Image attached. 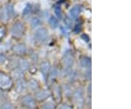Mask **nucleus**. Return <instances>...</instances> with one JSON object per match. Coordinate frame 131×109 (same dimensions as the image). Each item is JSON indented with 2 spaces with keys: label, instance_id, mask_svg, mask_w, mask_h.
<instances>
[{
  "label": "nucleus",
  "instance_id": "f257e3e1",
  "mask_svg": "<svg viewBox=\"0 0 131 109\" xmlns=\"http://www.w3.org/2000/svg\"><path fill=\"white\" fill-rule=\"evenodd\" d=\"M73 98L77 108L81 109L84 106V92L81 88H78L74 91V95H73Z\"/></svg>",
  "mask_w": 131,
  "mask_h": 109
},
{
  "label": "nucleus",
  "instance_id": "f03ea898",
  "mask_svg": "<svg viewBox=\"0 0 131 109\" xmlns=\"http://www.w3.org/2000/svg\"><path fill=\"white\" fill-rule=\"evenodd\" d=\"M12 86V79L10 77L6 75L4 72H0V88L2 89H9Z\"/></svg>",
  "mask_w": 131,
  "mask_h": 109
},
{
  "label": "nucleus",
  "instance_id": "7ed1b4c3",
  "mask_svg": "<svg viewBox=\"0 0 131 109\" xmlns=\"http://www.w3.org/2000/svg\"><path fill=\"white\" fill-rule=\"evenodd\" d=\"M24 25L20 22H17L13 25L11 29V33L15 37H20L24 32Z\"/></svg>",
  "mask_w": 131,
  "mask_h": 109
},
{
  "label": "nucleus",
  "instance_id": "20e7f679",
  "mask_svg": "<svg viewBox=\"0 0 131 109\" xmlns=\"http://www.w3.org/2000/svg\"><path fill=\"white\" fill-rule=\"evenodd\" d=\"M35 38L40 43H45L48 38V31L45 28L39 29L35 33Z\"/></svg>",
  "mask_w": 131,
  "mask_h": 109
},
{
  "label": "nucleus",
  "instance_id": "39448f33",
  "mask_svg": "<svg viewBox=\"0 0 131 109\" xmlns=\"http://www.w3.org/2000/svg\"><path fill=\"white\" fill-rule=\"evenodd\" d=\"M74 62V55L70 51H67L63 57V65L65 68H70Z\"/></svg>",
  "mask_w": 131,
  "mask_h": 109
},
{
  "label": "nucleus",
  "instance_id": "423d86ee",
  "mask_svg": "<svg viewBox=\"0 0 131 109\" xmlns=\"http://www.w3.org/2000/svg\"><path fill=\"white\" fill-rule=\"evenodd\" d=\"M13 13H14L13 7L11 5H7L5 7L4 10H3L2 15V20H3L5 22H7V21H9V19L12 18Z\"/></svg>",
  "mask_w": 131,
  "mask_h": 109
},
{
  "label": "nucleus",
  "instance_id": "0eeeda50",
  "mask_svg": "<svg viewBox=\"0 0 131 109\" xmlns=\"http://www.w3.org/2000/svg\"><path fill=\"white\" fill-rule=\"evenodd\" d=\"M22 103L24 105H26V107H28L29 108H33L35 107L36 103H35V100L33 98L31 95H26L25 96L23 100H22Z\"/></svg>",
  "mask_w": 131,
  "mask_h": 109
},
{
  "label": "nucleus",
  "instance_id": "6e6552de",
  "mask_svg": "<svg viewBox=\"0 0 131 109\" xmlns=\"http://www.w3.org/2000/svg\"><path fill=\"white\" fill-rule=\"evenodd\" d=\"M81 7L79 5L74 6V7H72L71 10L69 11V16L71 19H77L78 18L79 15L81 13Z\"/></svg>",
  "mask_w": 131,
  "mask_h": 109
},
{
  "label": "nucleus",
  "instance_id": "1a4fd4ad",
  "mask_svg": "<svg viewBox=\"0 0 131 109\" xmlns=\"http://www.w3.org/2000/svg\"><path fill=\"white\" fill-rule=\"evenodd\" d=\"M26 88H27V84L23 79H20V80H18L17 81L16 91L18 93H23L26 89Z\"/></svg>",
  "mask_w": 131,
  "mask_h": 109
},
{
  "label": "nucleus",
  "instance_id": "9d476101",
  "mask_svg": "<svg viewBox=\"0 0 131 109\" xmlns=\"http://www.w3.org/2000/svg\"><path fill=\"white\" fill-rule=\"evenodd\" d=\"M49 96H50V92L49 91L42 90L36 93L35 97L38 100H46Z\"/></svg>",
  "mask_w": 131,
  "mask_h": 109
},
{
  "label": "nucleus",
  "instance_id": "9b49d317",
  "mask_svg": "<svg viewBox=\"0 0 131 109\" xmlns=\"http://www.w3.org/2000/svg\"><path fill=\"white\" fill-rule=\"evenodd\" d=\"M12 76L13 78L18 81V80H20V79H23V77H24V72L23 71L19 69V68H15L14 69L13 71H12Z\"/></svg>",
  "mask_w": 131,
  "mask_h": 109
},
{
  "label": "nucleus",
  "instance_id": "f8f14e48",
  "mask_svg": "<svg viewBox=\"0 0 131 109\" xmlns=\"http://www.w3.org/2000/svg\"><path fill=\"white\" fill-rule=\"evenodd\" d=\"M50 69H51V65H50V62H44L40 65V70L42 72V74H44V75H47L50 72Z\"/></svg>",
  "mask_w": 131,
  "mask_h": 109
},
{
  "label": "nucleus",
  "instance_id": "ddd939ff",
  "mask_svg": "<svg viewBox=\"0 0 131 109\" xmlns=\"http://www.w3.org/2000/svg\"><path fill=\"white\" fill-rule=\"evenodd\" d=\"M13 51L17 54H24L26 51V47L24 44H18L13 47Z\"/></svg>",
  "mask_w": 131,
  "mask_h": 109
},
{
  "label": "nucleus",
  "instance_id": "4468645a",
  "mask_svg": "<svg viewBox=\"0 0 131 109\" xmlns=\"http://www.w3.org/2000/svg\"><path fill=\"white\" fill-rule=\"evenodd\" d=\"M19 69H20L22 71H27L29 68V62L25 59H21L19 60L18 62Z\"/></svg>",
  "mask_w": 131,
  "mask_h": 109
},
{
  "label": "nucleus",
  "instance_id": "2eb2a0df",
  "mask_svg": "<svg viewBox=\"0 0 131 109\" xmlns=\"http://www.w3.org/2000/svg\"><path fill=\"white\" fill-rule=\"evenodd\" d=\"M91 65V59L88 57H83L80 60V66L82 67H89Z\"/></svg>",
  "mask_w": 131,
  "mask_h": 109
},
{
  "label": "nucleus",
  "instance_id": "dca6fc26",
  "mask_svg": "<svg viewBox=\"0 0 131 109\" xmlns=\"http://www.w3.org/2000/svg\"><path fill=\"white\" fill-rule=\"evenodd\" d=\"M27 86H28V88L31 90H36L39 88V83L35 79H31L28 82Z\"/></svg>",
  "mask_w": 131,
  "mask_h": 109
},
{
  "label": "nucleus",
  "instance_id": "f3484780",
  "mask_svg": "<svg viewBox=\"0 0 131 109\" xmlns=\"http://www.w3.org/2000/svg\"><path fill=\"white\" fill-rule=\"evenodd\" d=\"M49 24L51 26L52 28H56L58 26V21L57 20L56 18L55 17H51L49 20Z\"/></svg>",
  "mask_w": 131,
  "mask_h": 109
},
{
  "label": "nucleus",
  "instance_id": "a211bd4d",
  "mask_svg": "<svg viewBox=\"0 0 131 109\" xmlns=\"http://www.w3.org/2000/svg\"><path fill=\"white\" fill-rule=\"evenodd\" d=\"M55 13L56 15L59 18V19H61L62 18V11H61V5H59L58 4L55 6Z\"/></svg>",
  "mask_w": 131,
  "mask_h": 109
},
{
  "label": "nucleus",
  "instance_id": "6ab92c4d",
  "mask_svg": "<svg viewBox=\"0 0 131 109\" xmlns=\"http://www.w3.org/2000/svg\"><path fill=\"white\" fill-rule=\"evenodd\" d=\"M50 75H49V77L50 78V80H52L54 78H56L58 76V70H57L56 68H52V69H50Z\"/></svg>",
  "mask_w": 131,
  "mask_h": 109
},
{
  "label": "nucleus",
  "instance_id": "aec40b11",
  "mask_svg": "<svg viewBox=\"0 0 131 109\" xmlns=\"http://www.w3.org/2000/svg\"><path fill=\"white\" fill-rule=\"evenodd\" d=\"M41 24V21H40V20L37 18H34V19H33L31 20V25L32 26L33 28H35V27H37L39 26V25Z\"/></svg>",
  "mask_w": 131,
  "mask_h": 109
},
{
  "label": "nucleus",
  "instance_id": "412c9836",
  "mask_svg": "<svg viewBox=\"0 0 131 109\" xmlns=\"http://www.w3.org/2000/svg\"><path fill=\"white\" fill-rule=\"evenodd\" d=\"M0 109H14V107L9 102H5L1 105Z\"/></svg>",
  "mask_w": 131,
  "mask_h": 109
},
{
  "label": "nucleus",
  "instance_id": "4be33fe9",
  "mask_svg": "<svg viewBox=\"0 0 131 109\" xmlns=\"http://www.w3.org/2000/svg\"><path fill=\"white\" fill-rule=\"evenodd\" d=\"M75 76H76V73H75V72L73 71V70H71V71L68 72V73H67V77H68V78H69L70 81L73 80L75 78Z\"/></svg>",
  "mask_w": 131,
  "mask_h": 109
},
{
  "label": "nucleus",
  "instance_id": "5701e85b",
  "mask_svg": "<svg viewBox=\"0 0 131 109\" xmlns=\"http://www.w3.org/2000/svg\"><path fill=\"white\" fill-rule=\"evenodd\" d=\"M42 109H54V105L52 103H47L42 106Z\"/></svg>",
  "mask_w": 131,
  "mask_h": 109
},
{
  "label": "nucleus",
  "instance_id": "b1692460",
  "mask_svg": "<svg viewBox=\"0 0 131 109\" xmlns=\"http://www.w3.org/2000/svg\"><path fill=\"white\" fill-rule=\"evenodd\" d=\"M31 5H26V7H25V9H24V13H23L24 15L28 14V13L31 12Z\"/></svg>",
  "mask_w": 131,
  "mask_h": 109
},
{
  "label": "nucleus",
  "instance_id": "393cba45",
  "mask_svg": "<svg viewBox=\"0 0 131 109\" xmlns=\"http://www.w3.org/2000/svg\"><path fill=\"white\" fill-rule=\"evenodd\" d=\"M65 24L66 25V26H68V28H70L72 25V23H71V20L69 18H66L65 19Z\"/></svg>",
  "mask_w": 131,
  "mask_h": 109
},
{
  "label": "nucleus",
  "instance_id": "a878e982",
  "mask_svg": "<svg viewBox=\"0 0 131 109\" xmlns=\"http://www.w3.org/2000/svg\"><path fill=\"white\" fill-rule=\"evenodd\" d=\"M82 40H84V41H86V42H88L90 40L89 37L87 34H84L82 35Z\"/></svg>",
  "mask_w": 131,
  "mask_h": 109
},
{
  "label": "nucleus",
  "instance_id": "bb28decb",
  "mask_svg": "<svg viewBox=\"0 0 131 109\" xmlns=\"http://www.w3.org/2000/svg\"><path fill=\"white\" fill-rule=\"evenodd\" d=\"M60 109H71V108L69 107V105H63L61 106Z\"/></svg>",
  "mask_w": 131,
  "mask_h": 109
},
{
  "label": "nucleus",
  "instance_id": "cd10ccee",
  "mask_svg": "<svg viewBox=\"0 0 131 109\" xmlns=\"http://www.w3.org/2000/svg\"><path fill=\"white\" fill-rule=\"evenodd\" d=\"M80 29H81V26H80V25H77L74 30H75V32H77H77H80Z\"/></svg>",
  "mask_w": 131,
  "mask_h": 109
},
{
  "label": "nucleus",
  "instance_id": "c85d7f7f",
  "mask_svg": "<svg viewBox=\"0 0 131 109\" xmlns=\"http://www.w3.org/2000/svg\"><path fill=\"white\" fill-rule=\"evenodd\" d=\"M2 91L0 89V99H1V97H2Z\"/></svg>",
  "mask_w": 131,
  "mask_h": 109
},
{
  "label": "nucleus",
  "instance_id": "c756f323",
  "mask_svg": "<svg viewBox=\"0 0 131 109\" xmlns=\"http://www.w3.org/2000/svg\"><path fill=\"white\" fill-rule=\"evenodd\" d=\"M0 17H1V13H0Z\"/></svg>",
  "mask_w": 131,
  "mask_h": 109
}]
</instances>
